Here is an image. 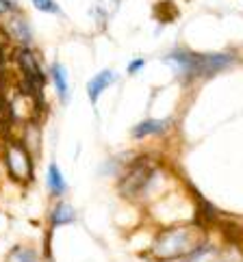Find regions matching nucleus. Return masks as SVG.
<instances>
[{"label": "nucleus", "mask_w": 243, "mask_h": 262, "mask_svg": "<svg viewBox=\"0 0 243 262\" xmlns=\"http://www.w3.org/2000/svg\"><path fill=\"white\" fill-rule=\"evenodd\" d=\"M204 245V230L200 226H176L161 232L152 245V256L156 260H174L195 254Z\"/></svg>", "instance_id": "f257e3e1"}, {"label": "nucleus", "mask_w": 243, "mask_h": 262, "mask_svg": "<svg viewBox=\"0 0 243 262\" xmlns=\"http://www.w3.org/2000/svg\"><path fill=\"white\" fill-rule=\"evenodd\" d=\"M5 165H7V171L11 173V178L17 182H29L33 178L31 154H29V149L20 143H9L5 147Z\"/></svg>", "instance_id": "f03ea898"}, {"label": "nucleus", "mask_w": 243, "mask_h": 262, "mask_svg": "<svg viewBox=\"0 0 243 262\" xmlns=\"http://www.w3.org/2000/svg\"><path fill=\"white\" fill-rule=\"evenodd\" d=\"M17 63H20V72H22V89L31 96H37L44 89V74L39 68V61L37 57L29 50L22 48L17 52Z\"/></svg>", "instance_id": "7ed1b4c3"}, {"label": "nucleus", "mask_w": 243, "mask_h": 262, "mask_svg": "<svg viewBox=\"0 0 243 262\" xmlns=\"http://www.w3.org/2000/svg\"><path fill=\"white\" fill-rule=\"evenodd\" d=\"M152 171H154V167L148 163V161L135 163V165L126 171V176L121 178V193L128 195V198L137 195L139 191L148 186V182H150V178H152Z\"/></svg>", "instance_id": "20e7f679"}, {"label": "nucleus", "mask_w": 243, "mask_h": 262, "mask_svg": "<svg viewBox=\"0 0 243 262\" xmlns=\"http://www.w3.org/2000/svg\"><path fill=\"white\" fill-rule=\"evenodd\" d=\"M232 63V54H191V74H215Z\"/></svg>", "instance_id": "39448f33"}, {"label": "nucleus", "mask_w": 243, "mask_h": 262, "mask_svg": "<svg viewBox=\"0 0 243 262\" xmlns=\"http://www.w3.org/2000/svg\"><path fill=\"white\" fill-rule=\"evenodd\" d=\"M115 80V74L111 72V70H105V72H100L96 74L89 82H87V93H89V100H91V104H96L98 98H100V93L105 91L111 82Z\"/></svg>", "instance_id": "423d86ee"}, {"label": "nucleus", "mask_w": 243, "mask_h": 262, "mask_svg": "<svg viewBox=\"0 0 243 262\" xmlns=\"http://www.w3.org/2000/svg\"><path fill=\"white\" fill-rule=\"evenodd\" d=\"M167 124H170V121H165V119H146L133 128V137L141 139V137H150V135H161V133H165Z\"/></svg>", "instance_id": "0eeeda50"}, {"label": "nucleus", "mask_w": 243, "mask_h": 262, "mask_svg": "<svg viewBox=\"0 0 243 262\" xmlns=\"http://www.w3.org/2000/svg\"><path fill=\"white\" fill-rule=\"evenodd\" d=\"M48 189L52 195H63L65 189H68V184H65L63 176H61V169L54 163L48 167Z\"/></svg>", "instance_id": "6e6552de"}, {"label": "nucleus", "mask_w": 243, "mask_h": 262, "mask_svg": "<svg viewBox=\"0 0 243 262\" xmlns=\"http://www.w3.org/2000/svg\"><path fill=\"white\" fill-rule=\"evenodd\" d=\"M52 80H54V87H57L61 100L65 102L68 100V72L61 63H54L52 65Z\"/></svg>", "instance_id": "1a4fd4ad"}, {"label": "nucleus", "mask_w": 243, "mask_h": 262, "mask_svg": "<svg viewBox=\"0 0 243 262\" xmlns=\"http://www.w3.org/2000/svg\"><path fill=\"white\" fill-rule=\"evenodd\" d=\"M74 210H72V206L68 204H57L54 206V210H52V226H65V223H72L74 221Z\"/></svg>", "instance_id": "9d476101"}, {"label": "nucleus", "mask_w": 243, "mask_h": 262, "mask_svg": "<svg viewBox=\"0 0 243 262\" xmlns=\"http://www.w3.org/2000/svg\"><path fill=\"white\" fill-rule=\"evenodd\" d=\"M7 262H39V258H37V251H33L31 247H15L9 254Z\"/></svg>", "instance_id": "9b49d317"}, {"label": "nucleus", "mask_w": 243, "mask_h": 262, "mask_svg": "<svg viewBox=\"0 0 243 262\" xmlns=\"http://www.w3.org/2000/svg\"><path fill=\"white\" fill-rule=\"evenodd\" d=\"M9 29H11V33L20 39L22 43H26V41H31V33H29V26H26V22L24 20H20V17H13V22L9 24Z\"/></svg>", "instance_id": "f8f14e48"}, {"label": "nucleus", "mask_w": 243, "mask_h": 262, "mask_svg": "<svg viewBox=\"0 0 243 262\" xmlns=\"http://www.w3.org/2000/svg\"><path fill=\"white\" fill-rule=\"evenodd\" d=\"M33 5L39 9V11H44V13H57V15H61V7L54 3V0H33Z\"/></svg>", "instance_id": "ddd939ff"}, {"label": "nucleus", "mask_w": 243, "mask_h": 262, "mask_svg": "<svg viewBox=\"0 0 243 262\" xmlns=\"http://www.w3.org/2000/svg\"><path fill=\"white\" fill-rule=\"evenodd\" d=\"M189 262H219V256L217 251H195V254H191V260Z\"/></svg>", "instance_id": "4468645a"}, {"label": "nucleus", "mask_w": 243, "mask_h": 262, "mask_svg": "<svg viewBox=\"0 0 243 262\" xmlns=\"http://www.w3.org/2000/svg\"><path fill=\"white\" fill-rule=\"evenodd\" d=\"M141 68H144V59H137V61H133V63H130L128 72H130V74H135V72H139Z\"/></svg>", "instance_id": "2eb2a0df"}]
</instances>
